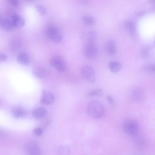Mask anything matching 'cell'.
Segmentation results:
<instances>
[{
  "instance_id": "cell-1",
  "label": "cell",
  "mask_w": 155,
  "mask_h": 155,
  "mask_svg": "<svg viewBox=\"0 0 155 155\" xmlns=\"http://www.w3.org/2000/svg\"><path fill=\"white\" fill-rule=\"evenodd\" d=\"M87 112L90 117L98 119L101 118L104 116L105 110L103 106L100 102L97 101H93L88 104Z\"/></svg>"
},
{
  "instance_id": "cell-2",
  "label": "cell",
  "mask_w": 155,
  "mask_h": 155,
  "mask_svg": "<svg viewBox=\"0 0 155 155\" xmlns=\"http://www.w3.org/2000/svg\"><path fill=\"white\" fill-rule=\"evenodd\" d=\"M123 129L126 134L132 136L137 135L139 130L138 123L135 120H126L124 124Z\"/></svg>"
},
{
  "instance_id": "cell-3",
  "label": "cell",
  "mask_w": 155,
  "mask_h": 155,
  "mask_svg": "<svg viewBox=\"0 0 155 155\" xmlns=\"http://www.w3.org/2000/svg\"><path fill=\"white\" fill-rule=\"evenodd\" d=\"M46 34L48 38L54 42L59 43L62 40L63 36L61 31L55 26L48 27L46 30Z\"/></svg>"
},
{
  "instance_id": "cell-4",
  "label": "cell",
  "mask_w": 155,
  "mask_h": 155,
  "mask_svg": "<svg viewBox=\"0 0 155 155\" xmlns=\"http://www.w3.org/2000/svg\"><path fill=\"white\" fill-rule=\"evenodd\" d=\"M98 49L95 42L86 41L84 47V53L85 57L89 59H93L97 56Z\"/></svg>"
},
{
  "instance_id": "cell-5",
  "label": "cell",
  "mask_w": 155,
  "mask_h": 155,
  "mask_svg": "<svg viewBox=\"0 0 155 155\" xmlns=\"http://www.w3.org/2000/svg\"><path fill=\"white\" fill-rule=\"evenodd\" d=\"M80 72L83 78L90 83H94L96 80L95 71L91 67L87 65L83 66Z\"/></svg>"
},
{
  "instance_id": "cell-6",
  "label": "cell",
  "mask_w": 155,
  "mask_h": 155,
  "mask_svg": "<svg viewBox=\"0 0 155 155\" xmlns=\"http://www.w3.org/2000/svg\"><path fill=\"white\" fill-rule=\"evenodd\" d=\"M50 63L51 66L59 71H64L66 69L65 63L60 57L55 56L51 58Z\"/></svg>"
},
{
  "instance_id": "cell-7",
  "label": "cell",
  "mask_w": 155,
  "mask_h": 155,
  "mask_svg": "<svg viewBox=\"0 0 155 155\" xmlns=\"http://www.w3.org/2000/svg\"><path fill=\"white\" fill-rule=\"evenodd\" d=\"M54 100V97L51 92L44 90L42 92L40 101L43 104L49 105L52 103Z\"/></svg>"
},
{
  "instance_id": "cell-8",
  "label": "cell",
  "mask_w": 155,
  "mask_h": 155,
  "mask_svg": "<svg viewBox=\"0 0 155 155\" xmlns=\"http://www.w3.org/2000/svg\"><path fill=\"white\" fill-rule=\"evenodd\" d=\"M11 20L14 28H21L25 24V19L17 14H13L12 16Z\"/></svg>"
},
{
  "instance_id": "cell-9",
  "label": "cell",
  "mask_w": 155,
  "mask_h": 155,
  "mask_svg": "<svg viewBox=\"0 0 155 155\" xmlns=\"http://www.w3.org/2000/svg\"><path fill=\"white\" fill-rule=\"evenodd\" d=\"M26 149L28 153L30 155H38L40 153L38 144L34 142H29L26 145Z\"/></svg>"
},
{
  "instance_id": "cell-10",
  "label": "cell",
  "mask_w": 155,
  "mask_h": 155,
  "mask_svg": "<svg viewBox=\"0 0 155 155\" xmlns=\"http://www.w3.org/2000/svg\"><path fill=\"white\" fill-rule=\"evenodd\" d=\"M0 26L4 30L10 31L14 28L11 20L5 18H2L0 19Z\"/></svg>"
},
{
  "instance_id": "cell-11",
  "label": "cell",
  "mask_w": 155,
  "mask_h": 155,
  "mask_svg": "<svg viewBox=\"0 0 155 155\" xmlns=\"http://www.w3.org/2000/svg\"><path fill=\"white\" fill-rule=\"evenodd\" d=\"M13 117L16 119L22 118L26 114V111L22 107L17 106L13 107L11 110Z\"/></svg>"
},
{
  "instance_id": "cell-12",
  "label": "cell",
  "mask_w": 155,
  "mask_h": 155,
  "mask_svg": "<svg viewBox=\"0 0 155 155\" xmlns=\"http://www.w3.org/2000/svg\"><path fill=\"white\" fill-rule=\"evenodd\" d=\"M105 50L110 55H114L116 53V45L112 40L108 41L105 44Z\"/></svg>"
},
{
  "instance_id": "cell-13",
  "label": "cell",
  "mask_w": 155,
  "mask_h": 155,
  "mask_svg": "<svg viewBox=\"0 0 155 155\" xmlns=\"http://www.w3.org/2000/svg\"><path fill=\"white\" fill-rule=\"evenodd\" d=\"M18 62L21 64L26 65L28 64L29 59L28 54L25 52H21L19 53L17 58Z\"/></svg>"
},
{
  "instance_id": "cell-14",
  "label": "cell",
  "mask_w": 155,
  "mask_h": 155,
  "mask_svg": "<svg viewBox=\"0 0 155 155\" xmlns=\"http://www.w3.org/2000/svg\"><path fill=\"white\" fill-rule=\"evenodd\" d=\"M108 66L110 71L115 73L120 70L122 66L120 63L117 61H111L109 62Z\"/></svg>"
},
{
  "instance_id": "cell-15",
  "label": "cell",
  "mask_w": 155,
  "mask_h": 155,
  "mask_svg": "<svg viewBox=\"0 0 155 155\" xmlns=\"http://www.w3.org/2000/svg\"><path fill=\"white\" fill-rule=\"evenodd\" d=\"M137 134L135 136L136 137L134 140V144L137 148L141 149L145 144V139L143 136Z\"/></svg>"
},
{
  "instance_id": "cell-16",
  "label": "cell",
  "mask_w": 155,
  "mask_h": 155,
  "mask_svg": "<svg viewBox=\"0 0 155 155\" xmlns=\"http://www.w3.org/2000/svg\"><path fill=\"white\" fill-rule=\"evenodd\" d=\"M47 111L44 108H38L33 110L32 115L33 117L36 118H40L45 116Z\"/></svg>"
},
{
  "instance_id": "cell-17",
  "label": "cell",
  "mask_w": 155,
  "mask_h": 155,
  "mask_svg": "<svg viewBox=\"0 0 155 155\" xmlns=\"http://www.w3.org/2000/svg\"><path fill=\"white\" fill-rule=\"evenodd\" d=\"M125 26L126 30L129 33L133 34L135 33L136 26L135 23L133 21H127L125 23Z\"/></svg>"
},
{
  "instance_id": "cell-18",
  "label": "cell",
  "mask_w": 155,
  "mask_h": 155,
  "mask_svg": "<svg viewBox=\"0 0 155 155\" xmlns=\"http://www.w3.org/2000/svg\"><path fill=\"white\" fill-rule=\"evenodd\" d=\"M82 20L85 25L88 26L93 25L95 22V19L93 17L89 15L83 16Z\"/></svg>"
},
{
  "instance_id": "cell-19",
  "label": "cell",
  "mask_w": 155,
  "mask_h": 155,
  "mask_svg": "<svg viewBox=\"0 0 155 155\" xmlns=\"http://www.w3.org/2000/svg\"><path fill=\"white\" fill-rule=\"evenodd\" d=\"M58 152L61 155H68L70 153V147L68 145H63L60 146L58 150Z\"/></svg>"
},
{
  "instance_id": "cell-20",
  "label": "cell",
  "mask_w": 155,
  "mask_h": 155,
  "mask_svg": "<svg viewBox=\"0 0 155 155\" xmlns=\"http://www.w3.org/2000/svg\"><path fill=\"white\" fill-rule=\"evenodd\" d=\"M103 95V90L99 88L93 90L89 91L87 94L88 97H101Z\"/></svg>"
},
{
  "instance_id": "cell-21",
  "label": "cell",
  "mask_w": 155,
  "mask_h": 155,
  "mask_svg": "<svg viewBox=\"0 0 155 155\" xmlns=\"http://www.w3.org/2000/svg\"><path fill=\"white\" fill-rule=\"evenodd\" d=\"M97 37V34L94 30L90 31L87 35V41L95 42Z\"/></svg>"
},
{
  "instance_id": "cell-22",
  "label": "cell",
  "mask_w": 155,
  "mask_h": 155,
  "mask_svg": "<svg viewBox=\"0 0 155 155\" xmlns=\"http://www.w3.org/2000/svg\"><path fill=\"white\" fill-rule=\"evenodd\" d=\"M35 8L36 10L40 15H44L46 14V9L43 6L38 5H36Z\"/></svg>"
},
{
  "instance_id": "cell-23",
  "label": "cell",
  "mask_w": 155,
  "mask_h": 155,
  "mask_svg": "<svg viewBox=\"0 0 155 155\" xmlns=\"http://www.w3.org/2000/svg\"><path fill=\"white\" fill-rule=\"evenodd\" d=\"M33 132L36 135L40 136L43 134V130L41 127H38L35 128Z\"/></svg>"
},
{
  "instance_id": "cell-24",
  "label": "cell",
  "mask_w": 155,
  "mask_h": 155,
  "mask_svg": "<svg viewBox=\"0 0 155 155\" xmlns=\"http://www.w3.org/2000/svg\"><path fill=\"white\" fill-rule=\"evenodd\" d=\"M9 3L15 7H18L20 5L19 0H8Z\"/></svg>"
},
{
  "instance_id": "cell-25",
  "label": "cell",
  "mask_w": 155,
  "mask_h": 155,
  "mask_svg": "<svg viewBox=\"0 0 155 155\" xmlns=\"http://www.w3.org/2000/svg\"><path fill=\"white\" fill-rule=\"evenodd\" d=\"M7 59V56L4 53L0 54V61L1 62L5 61Z\"/></svg>"
},
{
  "instance_id": "cell-26",
  "label": "cell",
  "mask_w": 155,
  "mask_h": 155,
  "mask_svg": "<svg viewBox=\"0 0 155 155\" xmlns=\"http://www.w3.org/2000/svg\"><path fill=\"white\" fill-rule=\"evenodd\" d=\"M78 2L81 4L86 5L89 4L90 0H77Z\"/></svg>"
},
{
  "instance_id": "cell-27",
  "label": "cell",
  "mask_w": 155,
  "mask_h": 155,
  "mask_svg": "<svg viewBox=\"0 0 155 155\" xmlns=\"http://www.w3.org/2000/svg\"><path fill=\"white\" fill-rule=\"evenodd\" d=\"M107 99L108 102L110 104H113L114 102V99L111 96H107Z\"/></svg>"
},
{
  "instance_id": "cell-28",
  "label": "cell",
  "mask_w": 155,
  "mask_h": 155,
  "mask_svg": "<svg viewBox=\"0 0 155 155\" xmlns=\"http://www.w3.org/2000/svg\"><path fill=\"white\" fill-rule=\"evenodd\" d=\"M152 69L153 70V71L154 72H155V66L152 68Z\"/></svg>"
},
{
  "instance_id": "cell-29",
  "label": "cell",
  "mask_w": 155,
  "mask_h": 155,
  "mask_svg": "<svg viewBox=\"0 0 155 155\" xmlns=\"http://www.w3.org/2000/svg\"><path fill=\"white\" fill-rule=\"evenodd\" d=\"M149 1L150 2H155V0H149Z\"/></svg>"
},
{
  "instance_id": "cell-30",
  "label": "cell",
  "mask_w": 155,
  "mask_h": 155,
  "mask_svg": "<svg viewBox=\"0 0 155 155\" xmlns=\"http://www.w3.org/2000/svg\"><path fill=\"white\" fill-rule=\"evenodd\" d=\"M154 46H155V39H154Z\"/></svg>"
},
{
  "instance_id": "cell-31",
  "label": "cell",
  "mask_w": 155,
  "mask_h": 155,
  "mask_svg": "<svg viewBox=\"0 0 155 155\" xmlns=\"http://www.w3.org/2000/svg\"></svg>"
}]
</instances>
